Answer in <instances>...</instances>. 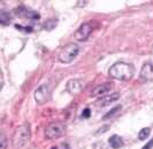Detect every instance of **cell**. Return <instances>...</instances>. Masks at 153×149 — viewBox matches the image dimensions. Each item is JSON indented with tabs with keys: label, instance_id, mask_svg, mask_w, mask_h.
<instances>
[{
	"label": "cell",
	"instance_id": "obj_1",
	"mask_svg": "<svg viewBox=\"0 0 153 149\" xmlns=\"http://www.w3.org/2000/svg\"><path fill=\"white\" fill-rule=\"evenodd\" d=\"M108 74L112 78L117 79V80H129L135 74V69L129 63L116 62L111 67Z\"/></svg>",
	"mask_w": 153,
	"mask_h": 149
},
{
	"label": "cell",
	"instance_id": "obj_2",
	"mask_svg": "<svg viewBox=\"0 0 153 149\" xmlns=\"http://www.w3.org/2000/svg\"><path fill=\"white\" fill-rule=\"evenodd\" d=\"M31 131L30 125L28 123L23 124L21 126H19L15 130V132L12 136V145L15 149L22 148L23 146L27 145V142L30 140Z\"/></svg>",
	"mask_w": 153,
	"mask_h": 149
},
{
	"label": "cell",
	"instance_id": "obj_3",
	"mask_svg": "<svg viewBox=\"0 0 153 149\" xmlns=\"http://www.w3.org/2000/svg\"><path fill=\"white\" fill-rule=\"evenodd\" d=\"M78 52H79L78 45L70 43V44L66 45L65 47H62V49L60 51L59 55H58V59L62 63H70V62H73L75 60Z\"/></svg>",
	"mask_w": 153,
	"mask_h": 149
},
{
	"label": "cell",
	"instance_id": "obj_4",
	"mask_svg": "<svg viewBox=\"0 0 153 149\" xmlns=\"http://www.w3.org/2000/svg\"><path fill=\"white\" fill-rule=\"evenodd\" d=\"M65 133V125L60 122H54L48 124L45 128V136L48 140H53L60 138Z\"/></svg>",
	"mask_w": 153,
	"mask_h": 149
},
{
	"label": "cell",
	"instance_id": "obj_5",
	"mask_svg": "<svg viewBox=\"0 0 153 149\" xmlns=\"http://www.w3.org/2000/svg\"><path fill=\"white\" fill-rule=\"evenodd\" d=\"M51 99V89L48 85H42L35 92V100L37 101V103L43 104L46 103L48 100Z\"/></svg>",
	"mask_w": 153,
	"mask_h": 149
},
{
	"label": "cell",
	"instance_id": "obj_6",
	"mask_svg": "<svg viewBox=\"0 0 153 149\" xmlns=\"http://www.w3.org/2000/svg\"><path fill=\"white\" fill-rule=\"evenodd\" d=\"M92 32V27L90 23H83L77 31L75 32V38L79 41H83V40H86L89 36L91 35Z\"/></svg>",
	"mask_w": 153,
	"mask_h": 149
},
{
	"label": "cell",
	"instance_id": "obj_7",
	"mask_svg": "<svg viewBox=\"0 0 153 149\" xmlns=\"http://www.w3.org/2000/svg\"><path fill=\"white\" fill-rule=\"evenodd\" d=\"M112 89V84L111 83H105V84H100L97 87L92 89L91 97H105Z\"/></svg>",
	"mask_w": 153,
	"mask_h": 149
},
{
	"label": "cell",
	"instance_id": "obj_8",
	"mask_svg": "<svg viewBox=\"0 0 153 149\" xmlns=\"http://www.w3.org/2000/svg\"><path fill=\"white\" fill-rule=\"evenodd\" d=\"M66 89L70 94H78L83 89V83L79 79H70L66 85Z\"/></svg>",
	"mask_w": 153,
	"mask_h": 149
},
{
	"label": "cell",
	"instance_id": "obj_9",
	"mask_svg": "<svg viewBox=\"0 0 153 149\" xmlns=\"http://www.w3.org/2000/svg\"><path fill=\"white\" fill-rule=\"evenodd\" d=\"M120 97V93H113V94H107L105 97H100L99 100L96 102V105L99 107V108H104V107H107L108 104L113 103L114 101H116L117 99Z\"/></svg>",
	"mask_w": 153,
	"mask_h": 149
},
{
	"label": "cell",
	"instance_id": "obj_10",
	"mask_svg": "<svg viewBox=\"0 0 153 149\" xmlns=\"http://www.w3.org/2000/svg\"><path fill=\"white\" fill-rule=\"evenodd\" d=\"M16 15H19V16H22V17H28L29 20H38L39 17H40V15L37 13V12H33V10H28L27 8L24 7H20L15 9V12H14Z\"/></svg>",
	"mask_w": 153,
	"mask_h": 149
},
{
	"label": "cell",
	"instance_id": "obj_11",
	"mask_svg": "<svg viewBox=\"0 0 153 149\" xmlns=\"http://www.w3.org/2000/svg\"><path fill=\"white\" fill-rule=\"evenodd\" d=\"M140 78H143L144 80H153V66L150 62L143 64L140 70Z\"/></svg>",
	"mask_w": 153,
	"mask_h": 149
},
{
	"label": "cell",
	"instance_id": "obj_12",
	"mask_svg": "<svg viewBox=\"0 0 153 149\" xmlns=\"http://www.w3.org/2000/svg\"><path fill=\"white\" fill-rule=\"evenodd\" d=\"M108 143L109 146L113 149H120L121 147H123V140L121 136H119L117 134L112 135L109 139H108Z\"/></svg>",
	"mask_w": 153,
	"mask_h": 149
},
{
	"label": "cell",
	"instance_id": "obj_13",
	"mask_svg": "<svg viewBox=\"0 0 153 149\" xmlns=\"http://www.w3.org/2000/svg\"><path fill=\"white\" fill-rule=\"evenodd\" d=\"M10 20H12V15L7 13V12H1L0 13V22L2 25H7L10 23Z\"/></svg>",
	"mask_w": 153,
	"mask_h": 149
},
{
	"label": "cell",
	"instance_id": "obj_14",
	"mask_svg": "<svg viewBox=\"0 0 153 149\" xmlns=\"http://www.w3.org/2000/svg\"><path fill=\"white\" fill-rule=\"evenodd\" d=\"M150 128L149 127H144V128H142L140 131H139V133H138V138H139V140H145L147 139V136L150 135Z\"/></svg>",
	"mask_w": 153,
	"mask_h": 149
},
{
	"label": "cell",
	"instance_id": "obj_15",
	"mask_svg": "<svg viewBox=\"0 0 153 149\" xmlns=\"http://www.w3.org/2000/svg\"><path fill=\"white\" fill-rule=\"evenodd\" d=\"M56 20H48V21H46V23L44 24V28H45L47 31H51V30H53L55 27H56Z\"/></svg>",
	"mask_w": 153,
	"mask_h": 149
},
{
	"label": "cell",
	"instance_id": "obj_16",
	"mask_svg": "<svg viewBox=\"0 0 153 149\" xmlns=\"http://www.w3.org/2000/svg\"><path fill=\"white\" fill-rule=\"evenodd\" d=\"M120 109H121V105H116V107H115V108H113V109H112L111 111H108L107 114H106V115H105V116L102 117V119H104V120H106V119H108L109 117L114 116L115 114H116V111H119Z\"/></svg>",
	"mask_w": 153,
	"mask_h": 149
},
{
	"label": "cell",
	"instance_id": "obj_17",
	"mask_svg": "<svg viewBox=\"0 0 153 149\" xmlns=\"http://www.w3.org/2000/svg\"><path fill=\"white\" fill-rule=\"evenodd\" d=\"M0 149H7V139L5 135H1V147Z\"/></svg>",
	"mask_w": 153,
	"mask_h": 149
},
{
	"label": "cell",
	"instance_id": "obj_18",
	"mask_svg": "<svg viewBox=\"0 0 153 149\" xmlns=\"http://www.w3.org/2000/svg\"><path fill=\"white\" fill-rule=\"evenodd\" d=\"M15 28L19 30H23V31H25V32H31V31H32V28H31V27H28V28H27V27H22V25L16 24Z\"/></svg>",
	"mask_w": 153,
	"mask_h": 149
},
{
	"label": "cell",
	"instance_id": "obj_19",
	"mask_svg": "<svg viewBox=\"0 0 153 149\" xmlns=\"http://www.w3.org/2000/svg\"><path fill=\"white\" fill-rule=\"evenodd\" d=\"M153 147V138H152V140H150V141L146 143L145 146L143 147V149H151Z\"/></svg>",
	"mask_w": 153,
	"mask_h": 149
},
{
	"label": "cell",
	"instance_id": "obj_20",
	"mask_svg": "<svg viewBox=\"0 0 153 149\" xmlns=\"http://www.w3.org/2000/svg\"><path fill=\"white\" fill-rule=\"evenodd\" d=\"M89 116H90V109L86 108L84 111H83V114H82V117H83V118H88Z\"/></svg>",
	"mask_w": 153,
	"mask_h": 149
},
{
	"label": "cell",
	"instance_id": "obj_21",
	"mask_svg": "<svg viewBox=\"0 0 153 149\" xmlns=\"http://www.w3.org/2000/svg\"><path fill=\"white\" fill-rule=\"evenodd\" d=\"M61 147H63V148H66V149H68V145L67 143H61ZM52 149H59V147H53Z\"/></svg>",
	"mask_w": 153,
	"mask_h": 149
}]
</instances>
